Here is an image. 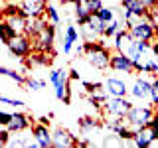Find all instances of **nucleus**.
I'll list each match as a JSON object with an SVG mask.
<instances>
[{
    "mask_svg": "<svg viewBox=\"0 0 158 148\" xmlns=\"http://www.w3.org/2000/svg\"><path fill=\"white\" fill-rule=\"evenodd\" d=\"M83 53H85V59L91 67L95 69L111 67V51L101 42H87L83 46Z\"/></svg>",
    "mask_w": 158,
    "mask_h": 148,
    "instance_id": "f257e3e1",
    "label": "nucleus"
},
{
    "mask_svg": "<svg viewBox=\"0 0 158 148\" xmlns=\"http://www.w3.org/2000/svg\"><path fill=\"white\" fill-rule=\"evenodd\" d=\"M152 117H154V109L152 107H148V105H132V109L127 113V117H125V122L131 128L138 130V128L150 125Z\"/></svg>",
    "mask_w": 158,
    "mask_h": 148,
    "instance_id": "f03ea898",
    "label": "nucleus"
},
{
    "mask_svg": "<svg viewBox=\"0 0 158 148\" xmlns=\"http://www.w3.org/2000/svg\"><path fill=\"white\" fill-rule=\"evenodd\" d=\"M69 73L71 71L65 69H53L49 73V83L56 89V99L63 101L65 105L69 103Z\"/></svg>",
    "mask_w": 158,
    "mask_h": 148,
    "instance_id": "7ed1b4c3",
    "label": "nucleus"
},
{
    "mask_svg": "<svg viewBox=\"0 0 158 148\" xmlns=\"http://www.w3.org/2000/svg\"><path fill=\"white\" fill-rule=\"evenodd\" d=\"M131 109H132V103L127 97H109L105 105H103L107 118H125Z\"/></svg>",
    "mask_w": 158,
    "mask_h": 148,
    "instance_id": "20e7f679",
    "label": "nucleus"
},
{
    "mask_svg": "<svg viewBox=\"0 0 158 148\" xmlns=\"http://www.w3.org/2000/svg\"><path fill=\"white\" fill-rule=\"evenodd\" d=\"M6 47H8V51L16 57H30L32 56L34 43H32V38H30L28 34H18V36H14L8 42Z\"/></svg>",
    "mask_w": 158,
    "mask_h": 148,
    "instance_id": "39448f33",
    "label": "nucleus"
},
{
    "mask_svg": "<svg viewBox=\"0 0 158 148\" xmlns=\"http://www.w3.org/2000/svg\"><path fill=\"white\" fill-rule=\"evenodd\" d=\"M156 30H158V28H156L146 16H144V18H140V20H136L135 24H131V26H128V32L132 34V38H136V39H144V42H150V39H154Z\"/></svg>",
    "mask_w": 158,
    "mask_h": 148,
    "instance_id": "423d86ee",
    "label": "nucleus"
},
{
    "mask_svg": "<svg viewBox=\"0 0 158 148\" xmlns=\"http://www.w3.org/2000/svg\"><path fill=\"white\" fill-rule=\"evenodd\" d=\"M56 24H48L44 26L40 32L34 36V47L38 49V51H52V46H53V39H56Z\"/></svg>",
    "mask_w": 158,
    "mask_h": 148,
    "instance_id": "0eeeda50",
    "label": "nucleus"
},
{
    "mask_svg": "<svg viewBox=\"0 0 158 148\" xmlns=\"http://www.w3.org/2000/svg\"><path fill=\"white\" fill-rule=\"evenodd\" d=\"M20 8L26 18H42L46 14V0H20Z\"/></svg>",
    "mask_w": 158,
    "mask_h": 148,
    "instance_id": "6e6552de",
    "label": "nucleus"
},
{
    "mask_svg": "<svg viewBox=\"0 0 158 148\" xmlns=\"http://www.w3.org/2000/svg\"><path fill=\"white\" fill-rule=\"evenodd\" d=\"M105 28H107V24L103 22L97 14H93V16L89 18V22L83 26V36H85L89 42H93V39H99L105 34Z\"/></svg>",
    "mask_w": 158,
    "mask_h": 148,
    "instance_id": "1a4fd4ad",
    "label": "nucleus"
},
{
    "mask_svg": "<svg viewBox=\"0 0 158 148\" xmlns=\"http://www.w3.org/2000/svg\"><path fill=\"white\" fill-rule=\"evenodd\" d=\"M156 140H158V130H154V128L148 125V126L138 128L132 142H135V146H138V148H146V146H150L152 142H156Z\"/></svg>",
    "mask_w": 158,
    "mask_h": 148,
    "instance_id": "9d476101",
    "label": "nucleus"
},
{
    "mask_svg": "<svg viewBox=\"0 0 158 148\" xmlns=\"http://www.w3.org/2000/svg\"><path fill=\"white\" fill-rule=\"evenodd\" d=\"M53 134V148H73V146H79V142L75 140V136L71 134L65 128H56L52 132Z\"/></svg>",
    "mask_w": 158,
    "mask_h": 148,
    "instance_id": "9b49d317",
    "label": "nucleus"
},
{
    "mask_svg": "<svg viewBox=\"0 0 158 148\" xmlns=\"http://www.w3.org/2000/svg\"><path fill=\"white\" fill-rule=\"evenodd\" d=\"M32 138L40 144V148H49L53 146V134L48 130V125H36L32 128Z\"/></svg>",
    "mask_w": 158,
    "mask_h": 148,
    "instance_id": "f8f14e48",
    "label": "nucleus"
},
{
    "mask_svg": "<svg viewBox=\"0 0 158 148\" xmlns=\"http://www.w3.org/2000/svg\"><path fill=\"white\" fill-rule=\"evenodd\" d=\"M105 91L109 93V97H127V83L118 77H107L105 79Z\"/></svg>",
    "mask_w": 158,
    "mask_h": 148,
    "instance_id": "ddd939ff",
    "label": "nucleus"
},
{
    "mask_svg": "<svg viewBox=\"0 0 158 148\" xmlns=\"http://www.w3.org/2000/svg\"><path fill=\"white\" fill-rule=\"evenodd\" d=\"M111 69L131 73V71H135V63H132V59L128 56H125L123 51H117L115 56H111Z\"/></svg>",
    "mask_w": 158,
    "mask_h": 148,
    "instance_id": "4468645a",
    "label": "nucleus"
},
{
    "mask_svg": "<svg viewBox=\"0 0 158 148\" xmlns=\"http://www.w3.org/2000/svg\"><path fill=\"white\" fill-rule=\"evenodd\" d=\"M150 91H152V81H148V79H144V77H138L135 81V85L131 87V95L136 97V99L150 97Z\"/></svg>",
    "mask_w": 158,
    "mask_h": 148,
    "instance_id": "2eb2a0df",
    "label": "nucleus"
},
{
    "mask_svg": "<svg viewBox=\"0 0 158 148\" xmlns=\"http://www.w3.org/2000/svg\"><path fill=\"white\" fill-rule=\"evenodd\" d=\"M30 126V117L24 113H12V121H10V132H22Z\"/></svg>",
    "mask_w": 158,
    "mask_h": 148,
    "instance_id": "dca6fc26",
    "label": "nucleus"
},
{
    "mask_svg": "<svg viewBox=\"0 0 158 148\" xmlns=\"http://www.w3.org/2000/svg\"><path fill=\"white\" fill-rule=\"evenodd\" d=\"M91 16H93V12L87 8V4L83 0H75V20L79 26H85Z\"/></svg>",
    "mask_w": 158,
    "mask_h": 148,
    "instance_id": "f3484780",
    "label": "nucleus"
},
{
    "mask_svg": "<svg viewBox=\"0 0 158 148\" xmlns=\"http://www.w3.org/2000/svg\"><path fill=\"white\" fill-rule=\"evenodd\" d=\"M123 8L132 12V14H136V16H148V10H150L140 0H123Z\"/></svg>",
    "mask_w": 158,
    "mask_h": 148,
    "instance_id": "a211bd4d",
    "label": "nucleus"
},
{
    "mask_svg": "<svg viewBox=\"0 0 158 148\" xmlns=\"http://www.w3.org/2000/svg\"><path fill=\"white\" fill-rule=\"evenodd\" d=\"M79 39V34H77V30L73 28V26H67L65 28V38H63V53H71V49H73V43H75Z\"/></svg>",
    "mask_w": 158,
    "mask_h": 148,
    "instance_id": "6ab92c4d",
    "label": "nucleus"
},
{
    "mask_svg": "<svg viewBox=\"0 0 158 148\" xmlns=\"http://www.w3.org/2000/svg\"><path fill=\"white\" fill-rule=\"evenodd\" d=\"M0 75H4V77L12 79V81H16L18 85H26V81H28V77H24L22 73L16 71V69H10L6 65H0Z\"/></svg>",
    "mask_w": 158,
    "mask_h": 148,
    "instance_id": "aec40b11",
    "label": "nucleus"
},
{
    "mask_svg": "<svg viewBox=\"0 0 158 148\" xmlns=\"http://www.w3.org/2000/svg\"><path fill=\"white\" fill-rule=\"evenodd\" d=\"M0 34H2V43L4 46H8V42L12 39L14 36H18V32L14 30L6 20H2V24H0Z\"/></svg>",
    "mask_w": 158,
    "mask_h": 148,
    "instance_id": "412c9836",
    "label": "nucleus"
},
{
    "mask_svg": "<svg viewBox=\"0 0 158 148\" xmlns=\"http://www.w3.org/2000/svg\"><path fill=\"white\" fill-rule=\"evenodd\" d=\"M101 126V122L95 121V118H91V117H83V118H79V128H81L83 132H89V130H95V128Z\"/></svg>",
    "mask_w": 158,
    "mask_h": 148,
    "instance_id": "4be33fe9",
    "label": "nucleus"
},
{
    "mask_svg": "<svg viewBox=\"0 0 158 148\" xmlns=\"http://www.w3.org/2000/svg\"><path fill=\"white\" fill-rule=\"evenodd\" d=\"M121 28H123V26H121V22L113 20V22H109V24H107L105 34H103V36H105V38H115L117 34H118V30H121Z\"/></svg>",
    "mask_w": 158,
    "mask_h": 148,
    "instance_id": "5701e85b",
    "label": "nucleus"
},
{
    "mask_svg": "<svg viewBox=\"0 0 158 148\" xmlns=\"http://www.w3.org/2000/svg\"><path fill=\"white\" fill-rule=\"evenodd\" d=\"M46 16H48V20L52 24H59V12H57V8L53 6V4H48V8H46Z\"/></svg>",
    "mask_w": 158,
    "mask_h": 148,
    "instance_id": "b1692460",
    "label": "nucleus"
},
{
    "mask_svg": "<svg viewBox=\"0 0 158 148\" xmlns=\"http://www.w3.org/2000/svg\"><path fill=\"white\" fill-rule=\"evenodd\" d=\"M97 16L101 18L105 24H109V22H113V20H115V12H113L111 8H105V6H103V8L97 12Z\"/></svg>",
    "mask_w": 158,
    "mask_h": 148,
    "instance_id": "393cba45",
    "label": "nucleus"
},
{
    "mask_svg": "<svg viewBox=\"0 0 158 148\" xmlns=\"http://www.w3.org/2000/svg\"><path fill=\"white\" fill-rule=\"evenodd\" d=\"M26 87L30 89V91H40V89L46 87V81H42V79H34V77H28Z\"/></svg>",
    "mask_w": 158,
    "mask_h": 148,
    "instance_id": "a878e982",
    "label": "nucleus"
},
{
    "mask_svg": "<svg viewBox=\"0 0 158 148\" xmlns=\"http://www.w3.org/2000/svg\"><path fill=\"white\" fill-rule=\"evenodd\" d=\"M0 103H2V105H10V107H24V101H20V99H8L6 95H2L0 97Z\"/></svg>",
    "mask_w": 158,
    "mask_h": 148,
    "instance_id": "bb28decb",
    "label": "nucleus"
},
{
    "mask_svg": "<svg viewBox=\"0 0 158 148\" xmlns=\"http://www.w3.org/2000/svg\"><path fill=\"white\" fill-rule=\"evenodd\" d=\"M83 2H85V4H87V8H89V10H91V12H93V14H97V12H99V10H101V8H103V4H101V0H83Z\"/></svg>",
    "mask_w": 158,
    "mask_h": 148,
    "instance_id": "cd10ccee",
    "label": "nucleus"
},
{
    "mask_svg": "<svg viewBox=\"0 0 158 148\" xmlns=\"http://www.w3.org/2000/svg\"><path fill=\"white\" fill-rule=\"evenodd\" d=\"M8 138H10V128L2 126L0 128V146H8Z\"/></svg>",
    "mask_w": 158,
    "mask_h": 148,
    "instance_id": "c85d7f7f",
    "label": "nucleus"
},
{
    "mask_svg": "<svg viewBox=\"0 0 158 148\" xmlns=\"http://www.w3.org/2000/svg\"><path fill=\"white\" fill-rule=\"evenodd\" d=\"M10 121H12V113H6V111L0 113V126H8Z\"/></svg>",
    "mask_w": 158,
    "mask_h": 148,
    "instance_id": "c756f323",
    "label": "nucleus"
},
{
    "mask_svg": "<svg viewBox=\"0 0 158 148\" xmlns=\"http://www.w3.org/2000/svg\"><path fill=\"white\" fill-rule=\"evenodd\" d=\"M150 126L154 128V130H158V111H154V117H152V121H150Z\"/></svg>",
    "mask_w": 158,
    "mask_h": 148,
    "instance_id": "7c9ffc66",
    "label": "nucleus"
},
{
    "mask_svg": "<svg viewBox=\"0 0 158 148\" xmlns=\"http://www.w3.org/2000/svg\"><path fill=\"white\" fill-rule=\"evenodd\" d=\"M142 4H144V6H148V8H152V6H156L158 4V0H140Z\"/></svg>",
    "mask_w": 158,
    "mask_h": 148,
    "instance_id": "2f4dec72",
    "label": "nucleus"
},
{
    "mask_svg": "<svg viewBox=\"0 0 158 148\" xmlns=\"http://www.w3.org/2000/svg\"><path fill=\"white\" fill-rule=\"evenodd\" d=\"M40 122H42V125H48V126H49V121H48L46 117H44V118H40Z\"/></svg>",
    "mask_w": 158,
    "mask_h": 148,
    "instance_id": "473e14b6",
    "label": "nucleus"
},
{
    "mask_svg": "<svg viewBox=\"0 0 158 148\" xmlns=\"http://www.w3.org/2000/svg\"><path fill=\"white\" fill-rule=\"evenodd\" d=\"M52 2H63V0H52Z\"/></svg>",
    "mask_w": 158,
    "mask_h": 148,
    "instance_id": "72a5a7b5",
    "label": "nucleus"
},
{
    "mask_svg": "<svg viewBox=\"0 0 158 148\" xmlns=\"http://www.w3.org/2000/svg\"><path fill=\"white\" fill-rule=\"evenodd\" d=\"M67 2H75V0H67Z\"/></svg>",
    "mask_w": 158,
    "mask_h": 148,
    "instance_id": "f704fd0d",
    "label": "nucleus"
}]
</instances>
